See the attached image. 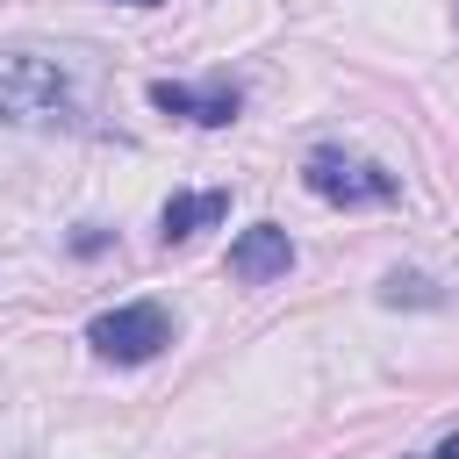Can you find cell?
I'll return each instance as SVG.
<instances>
[{"mask_svg":"<svg viewBox=\"0 0 459 459\" xmlns=\"http://www.w3.org/2000/svg\"><path fill=\"white\" fill-rule=\"evenodd\" d=\"M129 7H158V0H129Z\"/></svg>","mask_w":459,"mask_h":459,"instance_id":"9","label":"cell"},{"mask_svg":"<svg viewBox=\"0 0 459 459\" xmlns=\"http://www.w3.org/2000/svg\"><path fill=\"white\" fill-rule=\"evenodd\" d=\"M287 265H294V244H287L280 222H251V230L230 244V273L251 280V287H258V280H280Z\"/></svg>","mask_w":459,"mask_h":459,"instance_id":"5","label":"cell"},{"mask_svg":"<svg viewBox=\"0 0 459 459\" xmlns=\"http://www.w3.org/2000/svg\"><path fill=\"white\" fill-rule=\"evenodd\" d=\"M423 459H459V430H452V437H437V445H430Z\"/></svg>","mask_w":459,"mask_h":459,"instance_id":"8","label":"cell"},{"mask_svg":"<svg viewBox=\"0 0 459 459\" xmlns=\"http://www.w3.org/2000/svg\"><path fill=\"white\" fill-rule=\"evenodd\" d=\"M222 215H230V194H222V186H208V194H172L165 215H158V230H165V244H186V237L215 230Z\"/></svg>","mask_w":459,"mask_h":459,"instance_id":"6","label":"cell"},{"mask_svg":"<svg viewBox=\"0 0 459 459\" xmlns=\"http://www.w3.org/2000/svg\"><path fill=\"white\" fill-rule=\"evenodd\" d=\"M86 344L108 366H143V359H158L172 344V316H165V301H122V308L86 323Z\"/></svg>","mask_w":459,"mask_h":459,"instance_id":"3","label":"cell"},{"mask_svg":"<svg viewBox=\"0 0 459 459\" xmlns=\"http://www.w3.org/2000/svg\"><path fill=\"white\" fill-rule=\"evenodd\" d=\"M72 108V79L43 50H0V115L7 122H57Z\"/></svg>","mask_w":459,"mask_h":459,"instance_id":"1","label":"cell"},{"mask_svg":"<svg viewBox=\"0 0 459 459\" xmlns=\"http://www.w3.org/2000/svg\"><path fill=\"white\" fill-rule=\"evenodd\" d=\"M301 179H308V194L330 201V208H373V201H394V194H402L387 165H373V158H359V151H337V143L308 151Z\"/></svg>","mask_w":459,"mask_h":459,"instance_id":"2","label":"cell"},{"mask_svg":"<svg viewBox=\"0 0 459 459\" xmlns=\"http://www.w3.org/2000/svg\"><path fill=\"white\" fill-rule=\"evenodd\" d=\"M380 301H394V308H402V301H437V294H430V280H416V273H394V280L380 287Z\"/></svg>","mask_w":459,"mask_h":459,"instance_id":"7","label":"cell"},{"mask_svg":"<svg viewBox=\"0 0 459 459\" xmlns=\"http://www.w3.org/2000/svg\"><path fill=\"white\" fill-rule=\"evenodd\" d=\"M151 108L186 115V122H201V129H222V122H237V86H230V79H215V86H172V79H158V86H151Z\"/></svg>","mask_w":459,"mask_h":459,"instance_id":"4","label":"cell"}]
</instances>
